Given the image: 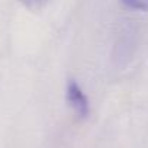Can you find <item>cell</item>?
<instances>
[{"instance_id": "obj_1", "label": "cell", "mask_w": 148, "mask_h": 148, "mask_svg": "<svg viewBox=\"0 0 148 148\" xmlns=\"http://www.w3.org/2000/svg\"><path fill=\"white\" fill-rule=\"evenodd\" d=\"M65 99L67 103L70 105V108L73 109V112L76 113L79 118H86L89 115V100L86 97V95L83 93L82 87L74 82L70 80L67 83V89H65Z\"/></svg>"}, {"instance_id": "obj_2", "label": "cell", "mask_w": 148, "mask_h": 148, "mask_svg": "<svg viewBox=\"0 0 148 148\" xmlns=\"http://www.w3.org/2000/svg\"><path fill=\"white\" fill-rule=\"evenodd\" d=\"M125 6L134 10H141V12H148V0H122Z\"/></svg>"}, {"instance_id": "obj_3", "label": "cell", "mask_w": 148, "mask_h": 148, "mask_svg": "<svg viewBox=\"0 0 148 148\" xmlns=\"http://www.w3.org/2000/svg\"><path fill=\"white\" fill-rule=\"evenodd\" d=\"M19 2H21L25 8H28L29 10L36 12V10L42 9V8L48 3V0H19Z\"/></svg>"}]
</instances>
